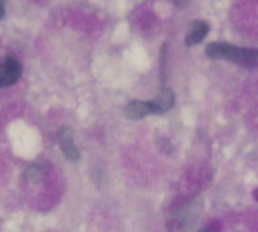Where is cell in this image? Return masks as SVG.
Listing matches in <instances>:
<instances>
[{
    "label": "cell",
    "instance_id": "6da1fadb",
    "mask_svg": "<svg viewBox=\"0 0 258 232\" xmlns=\"http://www.w3.org/2000/svg\"><path fill=\"white\" fill-rule=\"evenodd\" d=\"M206 55L210 59H220V61H231L236 65L246 68L258 66V49H248V47H237L225 42H213L206 45Z\"/></svg>",
    "mask_w": 258,
    "mask_h": 232
},
{
    "label": "cell",
    "instance_id": "7a4b0ae2",
    "mask_svg": "<svg viewBox=\"0 0 258 232\" xmlns=\"http://www.w3.org/2000/svg\"><path fill=\"white\" fill-rule=\"evenodd\" d=\"M21 77V65L18 59L6 57L0 61V89L14 85Z\"/></svg>",
    "mask_w": 258,
    "mask_h": 232
},
{
    "label": "cell",
    "instance_id": "3957f363",
    "mask_svg": "<svg viewBox=\"0 0 258 232\" xmlns=\"http://www.w3.org/2000/svg\"><path fill=\"white\" fill-rule=\"evenodd\" d=\"M175 104V94H173L172 89H165L153 97L151 101H148V107H149V113L151 114H163L166 111H170Z\"/></svg>",
    "mask_w": 258,
    "mask_h": 232
},
{
    "label": "cell",
    "instance_id": "277c9868",
    "mask_svg": "<svg viewBox=\"0 0 258 232\" xmlns=\"http://www.w3.org/2000/svg\"><path fill=\"white\" fill-rule=\"evenodd\" d=\"M59 144H61L62 153H64V156L70 161H78V159H80L78 147L75 146V141H73V132L70 129H62L59 132Z\"/></svg>",
    "mask_w": 258,
    "mask_h": 232
},
{
    "label": "cell",
    "instance_id": "5b68a950",
    "mask_svg": "<svg viewBox=\"0 0 258 232\" xmlns=\"http://www.w3.org/2000/svg\"><path fill=\"white\" fill-rule=\"evenodd\" d=\"M208 23L205 21H200V19H196V21L190 23V28H189V33L187 37H185V45L187 47H192L196 45V43H200L201 40H203L206 35H208Z\"/></svg>",
    "mask_w": 258,
    "mask_h": 232
},
{
    "label": "cell",
    "instance_id": "8992f818",
    "mask_svg": "<svg viewBox=\"0 0 258 232\" xmlns=\"http://www.w3.org/2000/svg\"><path fill=\"white\" fill-rule=\"evenodd\" d=\"M149 107H148V101H130L125 106V116L128 120H142L146 116H149Z\"/></svg>",
    "mask_w": 258,
    "mask_h": 232
},
{
    "label": "cell",
    "instance_id": "52a82bcc",
    "mask_svg": "<svg viewBox=\"0 0 258 232\" xmlns=\"http://www.w3.org/2000/svg\"><path fill=\"white\" fill-rule=\"evenodd\" d=\"M43 173H45V168L42 165H30L26 170V179H30V181H38V179L43 177Z\"/></svg>",
    "mask_w": 258,
    "mask_h": 232
},
{
    "label": "cell",
    "instance_id": "ba28073f",
    "mask_svg": "<svg viewBox=\"0 0 258 232\" xmlns=\"http://www.w3.org/2000/svg\"><path fill=\"white\" fill-rule=\"evenodd\" d=\"M4 16H6V4L0 0V19H2Z\"/></svg>",
    "mask_w": 258,
    "mask_h": 232
},
{
    "label": "cell",
    "instance_id": "9c48e42d",
    "mask_svg": "<svg viewBox=\"0 0 258 232\" xmlns=\"http://www.w3.org/2000/svg\"><path fill=\"white\" fill-rule=\"evenodd\" d=\"M198 232H212V230H206V229H201V230H198Z\"/></svg>",
    "mask_w": 258,
    "mask_h": 232
}]
</instances>
